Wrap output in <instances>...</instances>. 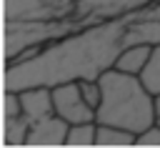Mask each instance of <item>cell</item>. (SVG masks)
Returning <instances> with one entry per match:
<instances>
[{"instance_id":"6","label":"cell","mask_w":160,"mask_h":148,"mask_svg":"<svg viewBox=\"0 0 160 148\" xmlns=\"http://www.w3.org/2000/svg\"><path fill=\"white\" fill-rule=\"evenodd\" d=\"M150 48L148 43H132V45H122L112 60L110 68L120 70V73H130V75H140V70L145 68L148 58H150Z\"/></svg>"},{"instance_id":"2","label":"cell","mask_w":160,"mask_h":148,"mask_svg":"<svg viewBox=\"0 0 160 148\" xmlns=\"http://www.w3.org/2000/svg\"><path fill=\"white\" fill-rule=\"evenodd\" d=\"M98 83L100 103L95 105V123L118 125L135 135L152 125V93L140 83V75L105 68Z\"/></svg>"},{"instance_id":"4","label":"cell","mask_w":160,"mask_h":148,"mask_svg":"<svg viewBox=\"0 0 160 148\" xmlns=\"http://www.w3.org/2000/svg\"><path fill=\"white\" fill-rule=\"evenodd\" d=\"M65 130H68V123L62 118H58L55 113L45 115L40 120L30 123L25 145H62L65 143Z\"/></svg>"},{"instance_id":"9","label":"cell","mask_w":160,"mask_h":148,"mask_svg":"<svg viewBox=\"0 0 160 148\" xmlns=\"http://www.w3.org/2000/svg\"><path fill=\"white\" fill-rule=\"evenodd\" d=\"M62 145H95V120L85 123H70L65 130V143Z\"/></svg>"},{"instance_id":"3","label":"cell","mask_w":160,"mask_h":148,"mask_svg":"<svg viewBox=\"0 0 160 148\" xmlns=\"http://www.w3.org/2000/svg\"><path fill=\"white\" fill-rule=\"evenodd\" d=\"M50 98H52V113L58 118H62L68 125L70 123H85V120H95V110L82 100L78 80H65V83H55L50 88Z\"/></svg>"},{"instance_id":"13","label":"cell","mask_w":160,"mask_h":148,"mask_svg":"<svg viewBox=\"0 0 160 148\" xmlns=\"http://www.w3.org/2000/svg\"><path fill=\"white\" fill-rule=\"evenodd\" d=\"M20 93L18 90H5V118L20 115Z\"/></svg>"},{"instance_id":"8","label":"cell","mask_w":160,"mask_h":148,"mask_svg":"<svg viewBox=\"0 0 160 148\" xmlns=\"http://www.w3.org/2000/svg\"><path fill=\"white\" fill-rule=\"evenodd\" d=\"M140 83H142L152 95L160 93V43L150 48V58H148L145 68L140 70Z\"/></svg>"},{"instance_id":"14","label":"cell","mask_w":160,"mask_h":148,"mask_svg":"<svg viewBox=\"0 0 160 148\" xmlns=\"http://www.w3.org/2000/svg\"><path fill=\"white\" fill-rule=\"evenodd\" d=\"M152 123L160 125V93L152 95Z\"/></svg>"},{"instance_id":"11","label":"cell","mask_w":160,"mask_h":148,"mask_svg":"<svg viewBox=\"0 0 160 148\" xmlns=\"http://www.w3.org/2000/svg\"><path fill=\"white\" fill-rule=\"evenodd\" d=\"M78 88H80L82 100L95 110V105L100 103V83H98V78H80L78 80Z\"/></svg>"},{"instance_id":"12","label":"cell","mask_w":160,"mask_h":148,"mask_svg":"<svg viewBox=\"0 0 160 148\" xmlns=\"http://www.w3.org/2000/svg\"><path fill=\"white\" fill-rule=\"evenodd\" d=\"M135 145H160V125L152 123L142 133H138L135 135Z\"/></svg>"},{"instance_id":"5","label":"cell","mask_w":160,"mask_h":148,"mask_svg":"<svg viewBox=\"0 0 160 148\" xmlns=\"http://www.w3.org/2000/svg\"><path fill=\"white\" fill-rule=\"evenodd\" d=\"M18 93H20V110L30 123H35L45 115H52V98H50L48 85H30Z\"/></svg>"},{"instance_id":"7","label":"cell","mask_w":160,"mask_h":148,"mask_svg":"<svg viewBox=\"0 0 160 148\" xmlns=\"http://www.w3.org/2000/svg\"><path fill=\"white\" fill-rule=\"evenodd\" d=\"M95 145H135V133L118 125L95 123Z\"/></svg>"},{"instance_id":"10","label":"cell","mask_w":160,"mask_h":148,"mask_svg":"<svg viewBox=\"0 0 160 148\" xmlns=\"http://www.w3.org/2000/svg\"><path fill=\"white\" fill-rule=\"evenodd\" d=\"M28 130H30V120L22 113L12 115V118H5V143L8 145H25Z\"/></svg>"},{"instance_id":"1","label":"cell","mask_w":160,"mask_h":148,"mask_svg":"<svg viewBox=\"0 0 160 148\" xmlns=\"http://www.w3.org/2000/svg\"><path fill=\"white\" fill-rule=\"evenodd\" d=\"M125 20L110 18L75 33H68L58 40H48L40 50L22 60L8 63L5 90H22L30 85H48L80 78H98L105 68L112 65L118 50L122 48Z\"/></svg>"}]
</instances>
